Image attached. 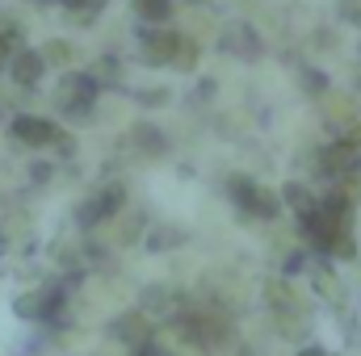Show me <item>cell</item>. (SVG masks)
I'll list each match as a JSON object with an SVG mask.
<instances>
[{"label":"cell","mask_w":361,"mask_h":356,"mask_svg":"<svg viewBox=\"0 0 361 356\" xmlns=\"http://www.w3.org/2000/svg\"><path fill=\"white\" fill-rule=\"evenodd\" d=\"M277 210H281V197H277L273 189H261V184H257V197H252V210H248V214L269 222V218H277Z\"/></svg>","instance_id":"cell-8"},{"label":"cell","mask_w":361,"mask_h":356,"mask_svg":"<svg viewBox=\"0 0 361 356\" xmlns=\"http://www.w3.org/2000/svg\"><path fill=\"white\" fill-rule=\"evenodd\" d=\"M302 84H307V92H311V96H319V92L328 89V80H324V72H302Z\"/></svg>","instance_id":"cell-15"},{"label":"cell","mask_w":361,"mask_h":356,"mask_svg":"<svg viewBox=\"0 0 361 356\" xmlns=\"http://www.w3.org/2000/svg\"><path fill=\"white\" fill-rule=\"evenodd\" d=\"M139 356H164V352H160V348H152V344H143V348H139Z\"/></svg>","instance_id":"cell-18"},{"label":"cell","mask_w":361,"mask_h":356,"mask_svg":"<svg viewBox=\"0 0 361 356\" xmlns=\"http://www.w3.org/2000/svg\"><path fill=\"white\" fill-rule=\"evenodd\" d=\"M135 8H139V17L152 21V25H164V21L173 17V4H169V0H135Z\"/></svg>","instance_id":"cell-11"},{"label":"cell","mask_w":361,"mask_h":356,"mask_svg":"<svg viewBox=\"0 0 361 356\" xmlns=\"http://www.w3.org/2000/svg\"><path fill=\"white\" fill-rule=\"evenodd\" d=\"M109 336L122 340V344H139V348H143V340H147V323H143V314H122V319H114Z\"/></svg>","instance_id":"cell-7"},{"label":"cell","mask_w":361,"mask_h":356,"mask_svg":"<svg viewBox=\"0 0 361 356\" xmlns=\"http://www.w3.org/2000/svg\"><path fill=\"white\" fill-rule=\"evenodd\" d=\"M302 268H307V256H302V252H294V256L286 260V276H294V272H302Z\"/></svg>","instance_id":"cell-16"},{"label":"cell","mask_w":361,"mask_h":356,"mask_svg":"<svg viewBox=\"0 0 361 356\" xmlns=\"http://www.w3.org/2000/svg\"><path fill=\"white\" fill-rule=\"evenodd\" d=\"M63 4H72V0H63Z\"/></svg>","instance_id":"cell-20"},{"label":"cell","mask_w":361,"mask_h":356,"mask_svg":"<svg viewBox=\"0 0 361 356\" xmlns=\"http://www.w3.org/2000/svg\"><path fill=\"white\" fill-rule=\"evenodd\" d=\"M227 46H240L244 51L240 59H257L261 55V42H257V34L248 25H235V34H227Z\"/></svg>","instance_id":"cell-10"},{"label":"cell","mask_w":361,"mask_h":356,"mask_svg":"<svg viewBox=\"0 0 361 356\" xmlns=\"http://www.w3.org/2000/svg\"><path fill=\"white\" fill-rule=\"evenodd\" d=\"M59 105H63V113H89V105L97 101V80L92 76H68L63 84H59Z\"/></svg>","instance_id":"cell-3"},{"label":"cell","mask_w":361,"mask_h":356,"mask_svg":"<svg viewBox=\"0 0 361 356\" xmlns=\"http://www.w3.org/2000/svg\"><path fill=\"white\" fill-rule=\"evenodd\" d=\"M361 168V147L357 143H332L328 151H324V172H332V177H353Z\"/></svg>","instance_id":"cell-4"},{"label":"cell","mask_w":361,"mask_h":356,"mask_svg":"<svg viewBox=\"0 0 361 356\" xmlns=\"http://www.w3.org/2000/svg\"><path fill=\"white\" fill-rule=\"evenodd\" d=\"M193 63H197V42L180 38V42H177V55H173V68H177V72H193Z\"/></svg>","instance_id":"cell-12"},{"label":"cell","mask_w":361,"mask_h":356,"mask_svg":"<svg viewBox=\"0 0 361 356\" xmlns=\"http://www.w3.org/2000/svg\"><path fill=\"white\" fill-rule=\"evenodd\" d=\"M298 356H328V352H324L319 344H307V348H302V352H298Z\"/></svg>","instance_id":"cell-17"},{"label":"cell","mask_w":361,"mask_h":356,"mask_svg":"<svg viewBox=\"0 0 361 356\" xmlns=\"http://www.w3.org/2000/svg\"><path fill=\"white\" fill-rule=\"evenodd\" d=\"M13 139H21V143H30V147H47V143H55L59 139V130L47 122V117H17L13 122Z\"/></svg>","instance_id":"cell-5"},{"label":"cell","mask_w":361,"mask_h":356,"mask_svg":"<svg viewBox=\"0 0 361 356\" xmlns=\"http://www.w3.org/2000/svg\"><path fill=\"white\" fill-rule=\"evenodd\" d=\"M139 42H143V59H147V63H173L180 34L164 30V25H143V30H139Z\"/></svg>","instance_id":"cell-1"},{"label":"cell","mask_w":361,"mask_h":356,"mask_svg":"<svg viewBox=\"0 0 361 356\" xmlns=\"http://www.w3.org/2000/svg\"><path fill=\"white\" fill-rule=\"evenodd\" d=\"M13 80L21 84V89H30V84H38V76H42V68H47V59L38 55V51H21V55H13Z\"/></svg>","instance_id":"cell-6"},{"label":"cell","mask_w":361,"mask_h":356,"mask_svg":"<svg viewBox=\"0 0 361 356\" xmlns=\"http://www.w3.org/2000/svg\"><path fill=\"white\" fill-rule=\"evenodd\" d=\"M122 205H126V189H122V184H109V189H101L92 201H85V205H80V222H85V227H92V222H105V218H114Z\"/></svg>","instance_id":"cell-2"},{"label":"cell","mask_w":361,"mask_h":356,"mask_svg":"<svg viewBox=\"0 0 361 356\" xmlns=\"http://www.w3.org/2000/svg\"><path fill=\"white\" fill-rule=\"evenodd\" d=\"M0 63H4V42H0Z\"/></svg>","instance_id":"cell-19"},{"label":"cell","mask_w":361,"mask_h":356,"mask_svg":"<svg viewBox=\"0 0 361 356\" xmlns=\"http://www.w3.org/2000/svg\"><path fill=\"white\" fill-rule=\"evenodd\" d=\"M68 55H72L68 42H51V46L42 51V59H51V63H68Z\"/></svg>","instance_id":"cell-13"},{"label":"cell","mask_w":361,"mask_h":356,"mask_svg":"<svg viewBox=\"0 0 361 356\" xmlns=\"http://www.w3.org/2000/svg\"><path fill=\"white\" fill-rule=\"evenodd\" d=\"M135 139H139L143 147H152V151H160V147H164V139H160L152 126H139V130H135Z\"/></svg>","instance_id":"cell-14"},{"label":"cell","mask_w":361,"mask_h":356,"mask_svg":"<svg viewBox=\"0 0 361 356\" xmlns=\"http://www.w3.org/2000/svg\"><path fill=\"white\" fill-rule=\"evenodd\" d=\"M281 201H286V205H290V210H294L298 218L315 210V197H311V193H307L302 184H286V189H281Z\"/></svg>","instance_id":"cell-9"}]
</instances>
